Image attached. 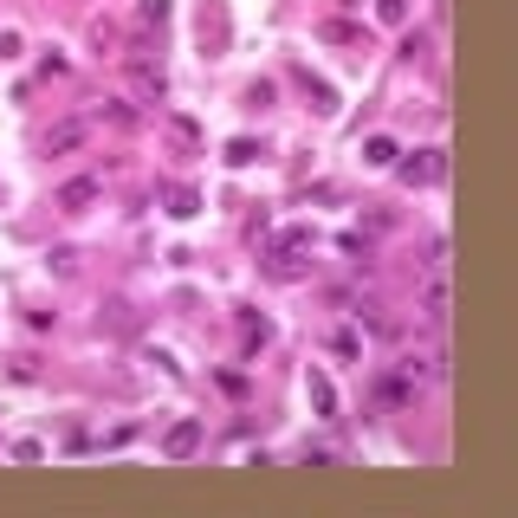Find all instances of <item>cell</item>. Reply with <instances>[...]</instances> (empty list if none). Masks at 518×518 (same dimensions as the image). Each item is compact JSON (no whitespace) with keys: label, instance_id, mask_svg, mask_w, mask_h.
<instances>
[{"label":"cell","instance_id":"1","mask_svg":"<svg viewBox=\"0 0 518 518\" xmlns=\"http://www.w3.org/2000/svg\"><path fill=\"white\" fill-rule=\"evenodd\" d=\"M318 247V234H311V227H279V234H272V247H266V272L272 279H305V253Z\"/></svg>","mask_w":518,"mask_h":518},{"label":"cell","instance_id":"2","mask_svg":"<svg viewBox=\"0 0 518 518\" xmlns=\"http://www.w3.org/2000/svg\"><path fill=\"white\" fill-rule=\"evenodd\" d=\"M124 78H130V104H143V111H156V104L169 98V72H162V59H136V52H124Z\"/></svg>","mask_w":518,"mask_h":518},{"label":"cell","instance_id":"3","mask_svg":"<svg viewBox=\"0 0 518 518\" xmlns=\"http://www.w3.org/2000/svg\"><path fill=\"white\" fill-rule=\"evenodd\" d=\"M395 175H402L408 188H434V182H447V149H415L408 162H389Z\"/></svg>","mask_w":518,"mask_h":518},{"label":"cell","instance_id":"4","mask_svg":"<svg viewBox=\"0 0 518 518\" xmlns=\"http://www.w3.org/2000/svg\"><path fill=\"white\" fill-rule=\"evenodd\" d=\"M98 201H104V175H72V182L52 195V208L59 214H91Z\"/></svg>","mask_w":518,"mask_h":518},{"label":"cell","instance_id":"5","mask_svg":"<svg viewBox=\"0 0 518 518\" xmlns=\"http://www.w3.org/2000/svg\"><path fill=\"white\" fill-rule=\"evenodd\" d=\"M85 143H91V117H59V124L39 136V149H46V156H78Z\"/></svg>","mask_w":518,"mask_h":518},{"label":"cell","instance_id":"6","mask_svg":"<svg viewBox=\"0 0 518 518\" xmlns=\"http://www.w3.org/2000/svg\"><path fill=\"white\" fill-rule=\"evenodd\" d=\"M370 402H376V408H415V402H421V383H408L402 370H383V376L370 383Z\"/></svg>","mask_w":518,"mask_h":518},{"label":"cell","instance_id":"7","mask_svg":"<svg viewBox=\"0 0 518 518\" xmlns=\"http://www.w3.org/2000/svg\"><path fill=\"white\" fill-rule=\"evenodd\" d=\"M143 124V104H130V98H98L91 104V130H136Z\"/></svg>","mask_w":518,"mask_h":518},{"label":"cell","instance_id":"8","mask_svg":"<svg viewBox=\"0 0 518 518\" xmlns=\"http://www.w3.org/2000/svg\"><path fill=\"white\" fill-rule=\"evenodd\" d=\"M195 33H201V52H208V59H221V52H227V39H234V20H227L221 0H208V7H201V26H195Z\"/></svg>","mask_w":518,"mask_h":518},{"label":"cell","instance_id":"9","mask_svg":"<svg viewBox=\"0 0 518 518\" xmlns=\"http://www.w3.org/2000/svg\"><path fill=\"white\" fill-rule=\"evenodd\" d=\"M162 454H169V460H195L201 454V421L195 415L169 421V428H162Z\"/></svg>","mask_w":518,"mask_h":518},{"label":"cell","instance_id":"10","mask_svg":"<svg viewBox=\"0 0 518 518\" xmlns=\"http://www.w3.org/2000/svg\"><path fill=\"white\" fill-rule=\"evenodd\" d=\"M234 331H240V357H259V350L272 344V324L259 318V311H247V305L234 311Z\"/></svg>","mask_w":518,"mask_h":518},{"label":"cell","instance_id":"11","mask_svg":"<svg viewBox=\"0 0 518 518\" xmlns=\"http://www.w3.org/2000/svg\"><path fill=\"white\" fill-rule=\"evenodd\" d=\"M447 305H454V298H447V279H441V272H428V285H421V324H428V331H441V324H447Z\"/></svg>","mask_w":518,"mask_h":518},{"label":"cell","instance_id":"12","mask_svg":"<svg viewBox=\"0 0 518 518\" xmlns=\"http://www.w3.org/2000/svg\"><path fill=\"white\" fill-rule=\"evenodd\" d=\"M162 208H169L175 221H195V214H201V188H188V182H162Z\"/></svg>","mask_w":518,"mask_h":518},{"label":"cell","instance_id":"13","mask_svg":"<svg viewBox=\"0 0 518 518\" xmlns=\"http://www.w3.org/2000/svg\"><path fill=\"white\" fill-rule=\"evenodd\" d=\"M305 395H311V408H318L324 421H337V383H331L324 370H311V376H305Z\"/></svg>","mask_w":518,"mask_h":518},{"label":"cell","instance_id":"14","mask_svg":"<svg viewBox=\"0 0 518 518\" xmlns=\"http://www.w3.org/2000/svg\"><path fill=\"white\" fill-rule=\"evenodd\" d=\"M162 130H169V143L182 149V156H195V149H201V124H195V117L175 111V117H162Z\"/></svg>","mask_w":518,"mask_h":518},{"label":"cell","instance_id":"15","mask_svg":"<svg viewBox=\"0 0 518 518\" xmlns=\"http://www.w3.org/2000/svg\"><path fill=\"white\" fill-rule=\"evenodd\" d=\"M91 46H98V52H124V26L98 13V20H91Z\"/></svg>","mask_w":518,"mask_h":518},{"label":"cell","instance_id":"16","mask_svg":"<svg viewBox=\"0 0 518 518\" xmlns=\"http://www.w3.org/2000/svg\"><path fill=\"white\" fill-rule=\"evenodd\" d=\"M298 85H305V91H311V111H318V117H331V111H337V91H331V85H324V78H311V72H298Z\"/></svg>","mask_w":518,"mask_h":518},{"label":"cell","instance_id":"17","mask_svg":"<svg viewBox=\"0 0 518 518\" xmlns=\"http://www.w3.org/2000/svg\"><path fill=\"white\" fill-rule=\"evenodd\" d=\"M169 26V0H143L136 7V33H162Z\"/></svg>","mask_w":518,"mask_h":518},{"label":"cell","instance_id":"18","mask_svg":"<svg viewBox=\"0 0 518 518\" xmlns=\"http://www.w3.org/2000/svg\"><path fill=\"white\" fill-rule=\"evenodd\" d=\"M266 156V149L253 143V136H234V143H227V169H247V162H259Z\"/></svg>","mask_w":518,"mask_h":518},{"label":"cell","instance_id":"19","mask_svg":"<svg viewBox=\"0 0 518 518\" xmlns=\"http://www.w3.org/2000/svg\"><path fill=\"white\" fill-rule=\"evenodd\" d=\"M395 156H402V149H395L389 136H370V143H363V162H370V169H389Z\"/></svg>","mask_w":518,"mask_h":518},{"label":"cell","instance_id":"20","mask_svg":"<svg viewBox=\"0 0 518 518\" xmlns=\"http://www.w3.org/2000/svg\"><path fill=\"white\" fill-rule=\"evenodd\" d=\"M7 376H13V383H39V357H26V350L7 357Z\"/></svg>","mask_w":518,"mask_h":518},{"label":"cell","instance_id":"21","mask_svg":"<svg viewBox=\"0 0 518 518\" xmlns=\"http://www.w3.org/2000/svg\"><path fill=\"white\" fill-rule=\"evenodd\" d=\"M331 350L337 357H363V337L357 331H331Z\"/></svg>","mask_w":518,"mask_h":518},{"label":"cell","instance_id":"22","mask_svg":"<svg viewBox=\"0 0 518 518\" xmlns=\"http://www.w3.org/2000/svg\"><path fill=\"white\" fill-rule=\"evenodd\" d=\"M13 460H20V467H39V460H46V447H39V441H13Z\"/></svg>","mask_w":518,"mask_h":518},{"label":"cell","instance_id":"23","mask_svg":"<svg viewBox=\"0 0 518 518\" xmlns=\"http://www.w3.org/2000/svg\"><path fill=\"white\" fill-rule=\"evenodd\" d=\"M376 20H383V26H402V20H408V0H383V7H376Z\"/></svg>","mask_w":518,"mask_h":518},{"label":"cell","instance_id":"24","mask_svg":"<svg viewBox=\"0 0 518 518\" xmlns=\"http://www.w3.org/2000/svg\"><path fill=\"white\" fill-rule=\"evenodd\" d=\"M324 39H337V46H350V39H363L357 26H344V20H324Z\"/></svg>","mask_w":518,"mask_h":518},{"label":"cell","instance_id":"25","mask_svg":"<svg viewBox=\"0 0 518 518\" xmlns=\"http://www.w3.org/2000/svg\"><path fill=\"white\" fill-rule=\"evenodd\" d=\"M247 104H253V111H266V104H272V85H266V78H253V85H247Z\"/></svg>","mask_w":518,"mask_h":518}]
</instances>
